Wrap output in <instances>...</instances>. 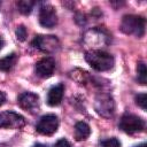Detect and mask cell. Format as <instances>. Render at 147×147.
I'll return each mask as SVG.
<instances>
[{
  "label": "cell",
  "mask_w": 147,
  "mask_h": 147,
  "mask_svg": "<svg viewBox=\"0 0 147 147\" xmlns=\"http://www.w3.org/2000/svg\"><path fill=\"white\" fill-rule=\"evenodd\" d=\"M15 34H16V38H17L20 41H24V40L26 39V36H28L26 28H25L24 25H18V26L16 28Z\"/></svg>",
  "instance_id": "ac0fdd59"
},
{
  "label": "cell",
  "mask_w": 147,
  "mask_h": 147,
  "mask_svg": "<svg viewBox=\"0 0 147 147\" xmlns=\"http://www.w3.org/2000/svg\"><path fill=\"white\" fill-rule=\"evenodd\" d=\"M17 61V55L15 53H10L8 55H6L5 57L0 59V70L3 72H8L13 69V67L15 65Z\"/></svg>",
  "instance_id": "4fadbf2b"
},
{
  "label": "cell",
  "mask_w": 147,
  "mask_h": 147,
  "mask_svg": "<svg viewBox=\"0 0 147 147\" xmlns=\"http://www.w3.org/2000/svg\"><path fill=\"white\" fill-rule=\"evenodd\" d=\"M33 147H47V146L42 145V144H36V145H33Z\"/></svg>",
  "instance_id": "44dd1931"
},
{
  "label": "cell",
  "mask_w": 147,
  "mask_h": 147,
  "mask_svg": "<svg viewBox=\"0 0 147 147\" xmlns=\"http://www.w3.org/2000/svg\"><path fill=\"white\" fill-rule=\"evenodd\" d=\"M31 45L34 48H37L44 53H47V54H52L60 48V41L55 36L38 34L32 40Z\"/></svg>",
  "instance_id": "5b68a950"
},
{
  "label": "cell",
  "mask_w": 147,
  "mask_h": 147,
  "mask_svg": "<svg viewBox=\"0 0 147 147\" xmlns=\"http://www.w3.org/2000/svg\"><path fill=\"white\" fill-rule=\"evenodd\" d=\"M137 80L141 85H145L147 83V70L146 64L144 62H138L137 64Z\"/></svg>",
  "instance_id": "9a60e30c"
},
{
  "label": "cell",
  "mask_w": 147,
  "mask_h": 147,
  "mask_svg": "<svg viewBox=\"0 0 147 147\" xmlns=\"http://www.w3.org/2000/svg\"><path fill=\"white\" fill-rule=\"evenodd\" d=\"M39 23L44 28L52 29L57 23V14L55 8L49 3H42L39 9Z\"/></svg>",
  "instance_id": "9c48e42d"
},
{
  "label": "cell",
  "mask_w": 147,
  "mask_h": 147,
  "mask_svg": "<svg viewBox=\"0 0 147 147\" xmlns=\"http://www.w3.org/2000/svg\"><path fill=\"white\" fill-rule=\"evenodd\" d=\"M99 147H121V142L117 138H108L100 141Z\"/></svg>",
  "instance_id": "2e32d148"
},
{
  "label": "cell",
  "mask_w": 147,
  "mask_h": 147,
  "mask_svg": "<svg viewBox=\"0 0 147 147\" xmlns=\"http://www.w3.org/2000/svg\"><path fill=\"white\" fill-rule=\"evenodd\" d=\"M94 109L102 117H111L115 113V101L113 96L109 93H98L94 99Z\"/></svg>",
  "instance_id": "3957f363"
},
{
  "label": "cell",
  "mask_w": 147,
  "mask_h": 147,
  "mask_svg": "<svg viewBox=\"0 0 147 147\" xmlns=\"http://www.w3.org/2000/svg\"><path fill=\"white\" fill-rule=\"evenodd\" d=\"M17 103L22 109L29 111L30 114H37L39 111V95L33 92H23L20 94Z\"/></svg>",
  "instance_id": "ba28073f"
},
{
  "label": "cell",
  "mask_w": 147,
  "mask_h": 147,
  "mask_svg": "<svg viewBox=\"0 0 147 147\" xmlns=\"http://www.w3.org/2000/svg\"><path fill=\"white\" fill-rule=\"evenodd\" d=\"M91 134V129L85 122H77L75 124V139L77 141L86 140Z\"/></svg>",
  "instance_id": "7c38bea8"
},
{
  "label": "cell",
  "mask_w": 147,
  "mask_h": 147,
  "mask_svg": "<svg viewBox=\"0 0 147 147\" xmlns=\"http://www.w3.org/2000/svg\"><path fill=\"white\" fill-rule=\"evenodd\" d=\"M34 70L37 76L41 78H48L53 75L55 70V60L51 56H45L36 63Z\"/></svg>",
  "instance_id": "30bf717a"
},
{
  "label": "cell",
  "mask_w": 147,
  "mask_h": 147,
  "mask_svg": "<svg viewBox=\"0 0 147 147\" xmlns=\"http://www.w3.org/2000/svg\"><path fill=\"white\" fill-rule=\"evenodd\" d=\"M53 147H71V145H70V142H69L67 139L61 138V139H59V140L54 144Z\"/></svg>",
  "instance_id": "d6986e66"
},
{
  "label": "cell",
  "mask_w": 147,
  "mask_h": 147,
  "mask_svg": "<svg viewBox=\"0 0 147 147\" xmlns=\"http://www.w3.org/2000/svg\"><path fill=\"white\" fill-rule=\"evenodd\" d=\"M85 60L96 71H108L115 64L114 56L101 49H91L86 52Z\"/></svg>",
  "instance_id": "6da1fadb"
},
{
  "label": "cell",
  "mask_w": 147,
  "mask_h": 147,
  "mask_svg": "<svg viewBox=\"0 0 147 147\" xmlns=\"http://www.w3.org/2000/svg\"><path fill=\"white\" fill-rule=\"evenodd\" d=\"M25 118L18 113L7 110L0 113V127L1 129H21L25 125Z\"/></svg>",
  "instance_id": "52a82bcc"
},
{
  "label": "cell",
  "mask_w": 147,
  "mask_h": 147,
  "mask_svg": "<svg viewBox=\"0 0 147 147\" xmlns=\"http://www.w3.org/2000/svg\"><path fill=\"white\" fill-rule=\"evenodd\" d=\"M118 127L127 134H134V133L144 131L145 121L141 117H139L138 115L126 113L121 117L119 123H118Z\"/></svg>",
  "instance_id": "277c9868"
},
{
  "label": "cell",
  "mask_w": 147,
  "mask_h": 147,
  "mask_svg": "<svg viewBox=\"0 0 147 147\" xmlns=\"http://www.w3.org/2000/svg\"><path fill=\"white\" fill-rule=\"evenodd\" d=\"M59 127V118L54 114H47L40 117L36 125V130L38 133L44 136H52L57 131Z\"/></svg>",
  "instance_id": "8992f818"
},
{
  "label": "cell",
  "mask_w": 147,
  "mask_h": 147,
  "mask_svg": "<svg viewBox=\"0 0 147 147\" xmlns=\"http://www.w3.org/2000/svg\"><path fill=\"white\" fill-rule=\"evenodd\" d=\"M34 5H36V2L34 1H31V0H20V1L16 2V6L18 8V11L21 14H23V15H29L32 11Z\"/></svg>",
  "instance_id": "5bb4252c"
},
{
  "label": "cell",
  "mask_w": 147,
  "mask_h": 147,
  "mask_svg": "<svg viewBox=\"0 0 147 147\" xmlns=\"http://www.w3.org/2000/svg\"><path fill=\"white\" fill-rule=\"evenodd\" d=\"M134 100H136V103L142 109V110H146V103H147V94L146 93H139V94H137L136 95V98H134Z\"/></svg>",
  "instance_id": "e0dca14e"
},
{
  "label": "cell",
  "mask_w": 147,
  "mask_h": 147,
  "mask_svg": "<svg viewBox=\"0 0 147 147\" xmlns=\"http://www.w3.org/2000/svg\"><path fill=\"white\" fill-rule=\"evenodd\" d=\"M5 101H6V94L2 91H0V106H2Z\"/></svg>",
  "instance_id": "ffe728a7"
},
{
  "label": "cell",
  "mask_w": 147,
  "mask_h": 147,
  "mask_svg": "<svg viewBox=\"0 0 147 147\" xmlns=\"http://www.w3.org/2000/svg\"><path fill=\"white\" fill-rule=\"evenodd\" d=\"M134 147H147V145H146V142H142V144L137 145V146H134Z\"/></svg>",
  "instance_id": "7402d4cb"
},
{
  "label": "cell",
  "mask_w": 147,
  "mask_h": 147,
  "mask_svg": "<svg viewBox=\"0 0 147 147\" xmlns=\"http://www.w3.org/2000/svg\"><path fill=\"white\" fill-rule=\"evenodd\" d=\"M63 92H64V85L62 83L52 86L47 92V98H46L47 105L51 106V107L59 106L62 101Z\"/></svg>",
  "instance_id": "8fae6325"
},
{
  "label": "cell",
  "mask_w": 147,
  "mask_h": 147,
  "mask_svg": "<svg viewBox=\"0 0 147 147\" xmlns=\"http://www.w3.org/2000/svg\"><path fill=\"white\" fill-rule=\"evenodd\" d=\"M146 20L140 15H125L121 22V31L141 38L145 34Z\"/></svg>",
  "instance_id": "7a4b0ae2"
},
{
  "label": "cell",
  "mask_w": 147,
  "mask_h": 147,
  "mask_svg": "<svg viewBox=\"0 0 147 147\" xmlns=\"http://www.w3.org/2000/svg\"><path fill=\"white\" fill-rule=\"evenodd\" d=\"M3 44H5V42H3V40H2V38H0V49H1L2 47H3Z\"/></svg>",
  "instance_id": "603a6c76"
}]
</instances>
